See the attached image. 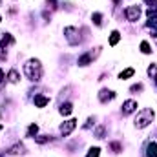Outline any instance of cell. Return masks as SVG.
Returning a JSON list of instances; mask_svg holds the SVG:
<instances>
[{
    "mask_svg": "<svg viewBox=\"0 0 157 157\" xmlns=\"http://www.w3.org/2000/svg\"><path fill=\"white\" fill-rule=\"evenodd\" d=\"M115 97V93L113 91H108V90H102L101 93H99V101L101 102H106V101H112Z\"/></svg>",
    "mask_w": 157,
    "mask_h": 157,
    "instance_id": "52a82bcc",
    "label": "cell"
},
{
    "mask_svg": "<svg viewBox=\"0 0 157 157\" xmlns=\"http://www.w3.org/2000/svg\"><path fill=\"white\" fill-rule=\"evenodd\" d=\"M155 37H157V31H155Z\"/></svg>",
    "mask_w": 157,
    "mask_h": 157,
    "instance_id": "f1b7e54d",
    "label": "cell"
},
{
    "mask_svg": "<svg viewBox=\"0 0 157 157\" xmlns=\"http://www.w3.org/2000/svg\"><path fill=\"white\" fill-rule=\"evenodd\" d=\"M141 51L143 53H150L152 49H150V44L148 42H141Z\"/></svg>",
    "mask_w": 157,
    "mask_h": 157,
    "instance_id": "ac0fdd59",
    "label": "cell"
},
{
    "mask_svg": "<svg viewBox=\"0 0 157 157\" xmlns=\"http://www.w3.org/2000/svg\"><path fill=\"white\" fill-rule=\"evenodd\" d=\"M135 71H133V68H128V70H124V71H121V75L119 77L121 78H128V77H132Z\"/></svg>",
    "mask_w": 157,
    "mask_h": 157,
    "instance_id": "5bb4252c",
    "label": "cell"
},
{
    "mask_svg": "<svg viewBox=\"0 0 157 157\" xmlns=\"http://www.w3.org/2000/svg\"><path fill=\"white\" fill-rule=\"evenodd\" d=\"M4 57H6V49L0 46V59H4Z\"/></svg>",
    "mask_w": 157,
    "mask_h": 157,
    "instance_id": "484cf974",
    "label": "cell"
},
{
    "mask_svg": "<svg viewBox=\"0 0 157 157\" xmlns=\"http://www.w3.org/2000/svg\"><path fill=\"white\" fill-rule=\"evenodd\" d=\"M75 126H77V121H75V119H70V121H66V122L60 126V133H62V135H70V133L75 130Z\"/></svg>",
    "mask_w": 157,
    "mask_h": 157,
    "instance_id": "5b68a950",
    "label": "cell"
},
{
    "mask_svg": "<svg viewBox=\"0 0 157 157\" xmlns=\"http://www.w3.org/2000/svg\"><path fill=\"white\" fill-rule=\"evenodd\" d=\"M2 80H4V71L0 70V86H2Z\"/></svg>",
    "mask_w": 157,
    "mask_h": 157,
    "instance_id": "4316f807",
    "label": "cell"
},
{
    "mask_svg": "<svg viewBox=\"0 0 157 157\" xmlns=\"http://www.w3.org/2000/svg\"><path fill=\"white\" fill-rule=\"evenodd\" d=\"M152 121H154V112H152L150 108H144V110L139 112V115L135 119V126H137V128H146Z\"/></svg>",
    "mask_w": 157,
    "mask_h": 157,
    "instance_id": "7a4b0ae2",
    "label": "cell"
},
{
    "mask_svg": "<svg viewBox=\"0 0 157 157\" xmlns=\"http://www.w3.org/2000/svg\"><path fill=\"white\" fill-rule=\"evenodd\" d=\"M71 112H73V106H71L70 102H66V104L60 106V113H62V115H70Z\"/></svg>",
    "mask_w": 157,
    "mask_h": 157,
    "instance_id": "8fae6325",
    "label": "cell"
},
{
    "mask_svg": "<svg viewBox=\"0 0 157 157\" xmlns=\"http://www.w3.org/2000/svg\"><path fill=\"white\" fill-rule=\"evenodd\" d=\"M37 132H39V126H37V124H31V126H29V130H28V133H29V135H35Z\"/></svg>",
    "mask_w": 157,
    "mask_h": 157,
    "instance_id": "ffe728a7",
    "label": "cell"
},
{
    "mask_svg": "<svg viewBox=\"0 0 157 157\" xmlns=\"http://www.w3.org/2000/svg\"><path fill=\"white\" fill-rule=\"evenodd\" d=\"M124 15H126V18H128L130 22H135V20L141 17V9H139L137 6H130V7H126Z\"/></svg>",
    "mask_w": 157,
    "mask_h": 157,
    "instance_id": "277c9868",
    "label": "cell"
},
{
    "mask_svg": "<svg viewBox=\"0 0 157 157\" xmlns=\"http://www.w3.org/2000/svg\"><path fill=\"white\" fill-rule=\"evenodd\" d=\"M91 18H93V22H95L97 26H101V24H102V15H101V13H93V17H91Z\"/></svg>",
    "mask_w": 157,
    "mask_h": 157,
    "instance_id": "e0dca14e",
    "label": "cell"
},
{
    "mask_svg": "<svg viewBox=\"0 0 157 157\" xmlns=\"http://www.w3.org/2000/svg\"><path fill=\"white\" fill-rule=\"evenodd\" d=\"M148 75L154 78V80H155V84H157V66H155V64H152V66L148 68Z\"/></svg>",
    "mask_w": 157,
    "mask_h": 157,
    "instance_id": "7c38bea8",
    "label": "cell"
},
{
    "mask_svg": "<svg viewBox=\"0 0 157 157\" xmlns=\"http://www.w3.org/2000/svg\"><path fill=\"white\" fill-rule=\"evenodd\" d=\"M99 152H101L99 148H91V150L88 152V157H99Z\"/></svg>",
    "mask_w": 157,
    "mask_h": 157,
    "instance_id": "7402d4cb",
    "label": "cell"
},
{
    "mask_svg": "<svg viewBox=\"0 0 157 157\" xmlns=\"http://www.w3.org/2000/svg\"><path fill=\"white\" fill-rule=\"evenodd\" d=\"M55 4H57V0H48V6H49V7H57Z\"/></svg>",
    "mask_w": 157,
    "mask_h": 157,
    "instance_id": "cb8c5ba5",
    "label": "cell"
},
{
    "mask_svg": "<svg viewBox=\"0 0 157 157\" xmlns=\"http://www.w3.org/2000/svg\"><path fill=\"white\" fill-rule=\"evenodd\" d=\"M22 150H24V148H22L20 144H17V146H13L9 152H11V154H22Z\"/></svg>",
    "mask_w": 157,
    "mask_h": 157,
    "instance_id": "44dd1931",
    "label": "cell"
},
{
    "mask_svg": "<svg viewBox=\"0 0 157 157\" xmlns=\"http://www.w3.org/2000/svg\"><path fill=\"white\" fill-rule=\"evenodd\" d=\"M148 17H150V20L152 18H157V7H150L148 9Z\"/></svg>",
    "mask_w": 157,
    "mask_h": 157,
    "instance_id": "d6986e66",
    "label": "cell"
},
{
    "mask_svg": "<svg viewBox=\"0 0 157 157\" xmlns=\"http://www.w3.org/2000/svg\"><path fill=\"white\" fill-rule=\"evenodd\" d=\"M119 39H121V33H119V31H113L112 37H110V46H115L119 42Z\"/></svg>",
    "mask_w": 157,
    "mask_h": 157,
    "instance_id": "4fadbf2b",
    "label": "cell"
},
{
    "mask_svg": "<svg viewBox=\"0 0 157 157\" xmlns=\"http://www.w3.org/2000/svg\"><path fill=\"white\" fill-rule=\"evenodd\" d=\"M143 90V86L141 84H137V86H132V91H141Z\"/></svg>",
    "mask_w": 157,
    "mask_h": 157,
    "instance_id": "603a6c76",
    "label": "cell"
},
{
    "mask_svg": "<svg viewBox=\"0 0 157 157\" xmlns=\"http://www.w3.org/2000/svg\"><path fill=\"white\" fill-rule=\"evenodd\" d=\"M77 33L78 31L75 28H66V29H64V37L68 39V42H70L71 46H77L78 42H80V37H77Z\"/></svg>",
    "mask_w": 157,
    "mask_h": 157,
    "instance_id": "3957f363",
    "label": "cell"
},
{
    "mask_svg": "<svg viewBox=\"0 0 157 157\" xmlns=\"http://www.w3.org/2000/svg\"><path fill=\"white\" fill-rule=\"evenodd\" d=\"M146 4H150L152 7H155V6H157V0H146Z\"/></svg>",
    "mask_w": 157,
    "mask_h": 157,
    "instance_id": "d4e9b609",
    "label": "cell"
},
{
    "mask_svg": "<svg viewBox=\"0 0 157 157\" xmlns=\"http://www.w3.org/2000/svg\"><path fill=\"white\" fill-rule=\"evenodd\" d=\"M24 73L29 80H40L42 77V64H40L37 59H31L24 64Z\"/></svg>",
    "mask_w": 157,
    "mask_h": 157,
    "instance_id": "6da1fadb",
    "label": "cell"
},
{
    "mask_svg": "<svg viewBox=\"0 0 157 157\" xmlns=\"http://www.w3.org/2000/svg\"><path fill=\"white\" fill-rule=\"evenodd\" d=\"M135 108H137V102H135V101H126V102L122 104V113L128 115V113L135 112Z\"/></svg>",
    "mask_w": 157,
    "mask_h": 157,
    "instance_id": "8992f818",
    "label": "cell"
},
{
    "mask_svg": "<svg viewBox=\"0 0 157 157\" xmlns=\"http://www.w3.org/2000/svg\"><path fill=\"white\" fill-rule=\"evenodd\" d=\"M33 102H35V106H37V108H44V106H48L49 99H48V97H44V95H37V97L33 99Z\"/></svg>",
    "mask_w": 157,
    "mask_h": 157,
    "instance_id": "ba28073f",
    "label": "cell"
},
{
    "mask_svg": "<svg viewBox=\"0 0 157 157\" xmlns=\"http://www.w3.org/2000/svg\"><path fill=\"white\" fill-rule=\"evenodd\" d=\"M0 20H2V18H0Z\"/></svg>",
    "mask_w": 157,
    "mask_h": 157,
    "instance_id": "f546056e",
    "label": "cell"
},
{
    "mask_svg": "<svg viewBox=\"0 0 157 157\" xmlns=\"http://www.w3.org/2000/svg\"><path fill=\"white\" fill-rule=\"evenodd\" d=\"M93 59V53H84L82 57H78V66H88Z\"/></svg>",
    "mask_w": 157,
    "mask_h": 157,
    "instance_id": "9c48e42d",
    "label": "cell"
},
{
    "mask_svg": "<svg viewBox=\"0 0 157 157\" xmlns=\"http://www.w3.org/2000/svg\"><path fill=\"white\" fill-rule=\"evenodd\" d=\"M11 42H13V37H11V35H4V37H2V42H0V46L6 48V46L11 44Z\"/></svg>",
    "mask_w": 157,
    "mask_h": 157,
    "instance_id": "2e32d148",
    "label": "cell"
},
{
    "mask_svg": "<svg viewBox=\"0 0 157 157\" xmlns=\"http://www.w3.org/2000/svg\"><path fill=\"white\" fill-rule=\"evenodd\" d=\"M7 77H9V82H13V84H15V82H18V73H17V70H11Z\"/></svg>",
    "mask_w": 157,
    "mask_h": 157,
    "instance_id": "9a60e30c",
    "label": "cell"
},
{
    "mask_svg": "<svg viewBox=\"0 0 157 157\" xmlns=\"http://www.w3.org/2000/svg\"><path fill=\"white\" fill-rule=\"evenodd\" d=\"M2 128H4V126H2V124H0V132H2Z\"/></svg>",
    "mask_w": 157,
    "mask_h": 157,
    "instance_id": "83f0119b",
    "label": "cell"
},
{
    "mask_svg": "<svg viewBox=\"0 0 157 157\" xmlns=\"http://www.w3.org/2000/svg\"><path fill=\"white\" fill-rule=\"evenodd\" d=\"M146 150H148V152H146V155L148 157H157V144L155 143H150Z\"/></svg>",
    "mask_w": 157,
    "mask_h": 157,
    "instance_id": "30bf717a",
    "label": "cell"
}]
</instances>
